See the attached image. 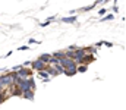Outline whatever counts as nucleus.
<instances>
[{"mask_svg": "<svg viewBox=\"0 0 126 110\" xmlns=\"http://www.w3.org/2000/svg\"><path fill=\"white\" fill-rule=\"evenodd\" d=\"M113 19H114V13H106V15H103L100 22H107V21H113Z\"/></svg>", "mask_w": 126, "mask_h": 110, "instance_id": "6e6552de", "label": "nucleus"}, {"mask_svg": "<svg viewBox=\"0 0 126 110\" xmlns=\"http://www.w3.org/2000/svg\"><path fill=\"white\" fill-rule=\"evenodd\" d=\"M56 21H57V19H56V16H50V18H47V21H46V22H41V24H40V27H41V28H46V27H48L50 24H53V22H56Z\"/></svg>", "mask_w": 126, "mask_h": 110, "instance_id": "39448f33", "label": "nucleus"}, {"mask_svg": "<svg viewBox=\"0 0 126 110\" xmlns=\"http://www.w3.org/2000/svg\"><path fill=\"white\" fill-rule=\"evenodd\" d=\"M76 68H69V69H64L63 71V75H66V76H73V75H76Z\"/></svg>", "mask_w": 126, "mask_h": 110, "instance_id": "1a4fd4ad", "label": "nucleus"}, {"mask_svg": "<svg viewBox=\"0 0 126 110\" xmlns=\"http://www.w3.org/2000/svg\"><path fill=\"white\" fill-rule=\"evenodd\" d=\"M0 72H4V69H1V68H0Z\"/></svg>", "mask_w": 126, "mask_h": 110, "instance_id": "4be33fe9", "label": "nucleus"}, {"mask_svg": "<svg viewBox=\"0 0 126 110\" xmlns=\"http://www.w3.org/2000/svg\"><path fill=\"white\" fill-rule=\"evenodd\" d=\"M0 106H1V104H0Z\"/></svg>", "mask_w": 126, "mask_h": 110, "instance_id": "b1692460", "label": "nucleus"}, {"mask_svg": "<svg viewBox=\"0 0 126 110\" xmlns=\"http://www.w3.org/2000/svg\"><path fill=\"white\" fill-rule=\"evenodd\" d=\"M103 44L107 46V47H113V43H109V41H103Z\"/></svg>", "mask_w": 126, "mask_h": 110, "instance_id": "a211bd4d", "label": "nucleus"}, {"mask_svg": "<svg viewBox=\"0 0 126 110\" xmlns=\"http://www.w3.org/2000/svg\"><path fill=\"white\" fill-rule=\"evenodd\" d=\"M16 75L19 78H28V76H32V69L31 68H27V66H21L18 71H16Z\"/></svg>", "mask_w": 126, "mask_h": 110, "instance_id": "f03ea898", "label": "nucleus"}, {"mask_svg": "<svg viewBox=\"0 0 126 110\" xmlns=\"http://www.w3.org/2000/svg\"><path fill=\"white\" fill-rule=\"evenodd\" d=\"M37 75H38V78H41V79H46V78H50L48 76V73H47V71L44 69V71H38L37 72Z\"/></svg>", "mask_w": 126, "mask_h": 110, "instance_id": "f8f14e48", "label": "nucleus"}, {"mask_svg": "<svg viewBox=\"0 0 126 110\" xmlns=\"http://www.w3.org/2000/svg\"><path fill=\"white\" fill-rule=\"evenodd\" d=\"M95 6L94 4H91V6H85V7H81L79 10H76V12H90V10H93Z\"/></svg>", "mask_w": 126, "mask_h": 110, "instance_id": "ddd939ff", "label": "nucleus"}, {"mask_svg": "<svg viewBox=\"0 0 126 110\" xmlns=\"http://www.w3.org/2000/svg\"><path fill=\"white\" fill-rule=\"evenodd\" d=\"M111 10H113V13H117V12H119V6L114 3V4H113V7H111Z\"/></svg>", "mask_w": 126, "mask_h": 110, "instance_id": "dca6fc26", "label": "nucleus"}, {"mask_svg": "<svg viewBox=\"0 0 126 110\" xmlns=\"http://www.w3.org/2000/svg\"><path fill=\"white\" fill-rule=\"evenodd\" d=\"M51 56L56 57V59H63V57H64V50H57V51L51 53Z\"/></svg>", "mask_w": 126, "mask_h": 110, "instance_id": "9d476101", "label": "nucleus"}, {"mask_svg": "<svg viewBox=\"0 0 126 110\" xmlns=\"http://www.w3.org/2000/svg\"><path fill=\"white\" fill-rule=\"evenodd\" d=\"M18 50H19V51H25V50L28 51V50H30V46H27V44H25V46H21V47H18Z\"/></svg>", "mask_w": 126, "mask_h": 110, "instance_id": "4468645a", "label": "nucleus"}, {"mask_svg": "<svg viewBox=\"0 0 126 110\" xmlns=\"http://www.w3.org/2000/svg\"><path fill=\"white\" fill-rule=\"evenodd\" d=\"M21 97H22V98H25V100H28V101H32V100H34V97H35V91H32V90L24 91Z\"/></svg>", "mask_w": 126, "mask_h": 110, "instance_id": "20e7f679", "label": "nucleus"}, {"mask_svg": "<svg viewBox=\"0 0 126 110\" xmlns=\"http://www.w3.org/2000/svg\"><path fill=\"white\" fill-rule=\"evenodd\" d=\"M101 46H103V41H100V43H97V44H95V48H100Z\"/></svg>", "mask_w": 126, "mask_h": 110, "instance_id": "aec40b11", "label": "nucleus"}, {"mask_svg": "<svg viewBox=\"0 0 126 110\" xmlns=\"http://www.w3.org/2000/svg\"><path fill=\"white\" fill-rule=\"evenodd\" d=\"M106 13H107V9H106V7H101V9L98 10V15H100V16H103V15H106Z\"/></svg>", "mask_w": 126, "mask_h": 110, "instance_id": "2eb2a0df", "label": "nucleus"}, {"mask_svg": "<svg viewBox=\"0 0 126 110\" xmlns=\"http://www.w3.org/2000/svg\"><path fill=\"white\" fill-rule=\"evenodd\" d=\"M30 68H31L32 71H35V72H38V71H44V69L47 68V63H44V62H41L40 59H37V60L31 62Z\"/></svg>", "mask_w": 126, "mask_h": 110, "instance_id": "f257e3e1", "label": "nucleus"}, {"mask_svg": "<svg viewBox=\"0 0 126 110\" xmlns=\"http://www.w3.org/2000/svg\"><path fill=\"white\" fill-rule=\"evenodd\" d=\"M59 21L63 22V24H76V21H78V15L75 13V15H70V16L62 18V19H59Z\"/></svg>", "mask_w": 126, "mask_h": 110, "instance_id": "7ed1b4c3", "label": "nucleus"}, {"mask_svg": "<svg viewBox=\"0 0 126 110\" xmlns=\"http://www.w3.org/2000/svg\"><path fill=\"white\" fill-rule=\"evenodd\" d=\"M111 1H113V3H117V0H111Z\"/></svg>", "mask_w": 126, "mask_h": 110, "instance_id": "5701e85b", "label": "nucleus"}, {"mask_svg": "<svg viewBox=\"0 0 126 110\" xmlns=\"http://www.w3.org/2000/svg\"><path fill=\"white\" fill-rule=\"evenodd\" d=\"M67 50H76V46H69Z\"/></svg>", "mask_w": 126, "mask_h": 110, "instance_id": "412c9836", "label": "nucleus"}, {"mask_svg": "<svg viewBox=\"0 0 126 110\" xmlns=\"http://www.w3.org/2000/svg\"><path fill=\"white\" fill-rule=\"evenodd\" d=\"M21 66H22V65H16V66H13V68H12L10 71H13V72H16V71H18V69H19Z\"/></svg>", "mask_w": 126, "mask_h": 110, "instance_id": "6ab92c4d", "label": "nucleus"}, {"mask_svg": "<svg viewBox=\"0 0 126 110\" xmlns=\"http://www.w3.org/2000/svg\"><path fill=\"white\" fill-rule=\"evenodd\" d=\"M87 71H88V65H78V66H76V72L85 73Z\"/></svg>", "mask_w": 126, "mask_h": 110, "instance_id": "9b49d317", "label": "nucleus"}, {"mask_svg": "<svg viewBox=\"0 0 126 110\" xmlns=\"http://www.w3.org/2000/svg\"><path fill=\"white\" fill-rule=\"evenodd\" d=\"M50 57H51V54H50V53H43V54H40V56H38V59H40L41 62L47 63V65H48V60H50Z\"/></svg>", "mask_w": 126, "mask_h": 110, "instance_id": "0eeeda50", "label": "nucleus"}, {"mask_svg": "<svg viewBox=\"0 0 126 110\" xmlns=\"http://www.w3.org/2000/svg\"><path fill=\"white\" fill-rule=\"evenodd\" d=\"M28 44H40V41H37V40H34V38H30V40H28Z\"/></svg>", "mask_w": 126, "mask_h": 110, "instance_id": "f3484780", "label": "nucleus"}, {"mask_svg": "<svg viewBox=\"0 0 126 110\" xmlns=\"http://www.w3.org/2000/svg\"><path fill=\"white\" fill-rule=\"evenodd\" d=\"M46 71H47V73H48V76H59L60 73L57 72L53 66H50V65H47V68H46Z\"/></svg>", "mask_w": 126, "mask_h": 110, "instance_id": "423d86ee", "label": "nucleus"}]
</instances>
